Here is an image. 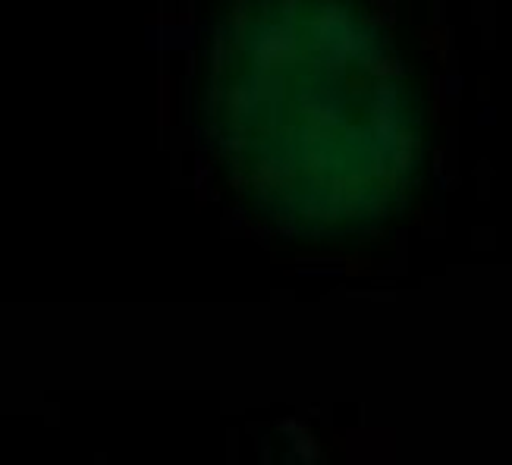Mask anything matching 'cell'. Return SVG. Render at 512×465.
I'll use <instances>...</instances> for the list:
<instances>
[{
    "label": "cell",
    "instance_id": "1",
    "mask_svg": "<svg viewBox=\"0 0 512 465\" xmlns=\"http://www.w3.org/2000/svg\"><path fill=\"white\" fill-rule=\"evenodd\" d=\"M252 48V101L261 123V154L324 170L333 132L368 117L377 66L365 41L321 0L283 4L261 16ZM289 161V167H293Z\"/></svg>",
    "mask_w": 512,
    "mask_h": 465
}]
</instances>
